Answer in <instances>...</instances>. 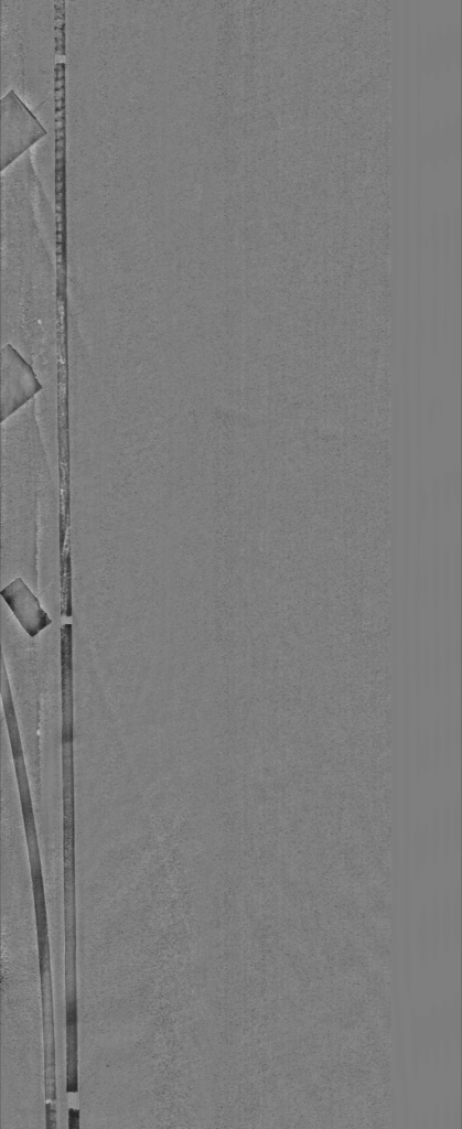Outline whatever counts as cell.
I'll return each mask as SVG.
<instances>
[{
	"label": "cell",
	"mask_w": 462,
	"mask_h": 1129,
	"mask_svg": "<svg viewBox=\"0 0 462 1129\" xmlns=\"http://www.w3.org/2000/svg\"><path fill=\"white\" fill-rule=\"evenodd\" d=\"M46 130L14 90L1 98V170L42 138Z\"/></svg>",
	"instance_id": "1"
},
{
	"label": "cell",
	"mask_w": 462,
	"mask_h": 1129,
	"mask_svg": "<svg viewBox=\"0 0 462 1129\" xmlns=\"http://www.w3.org/2000/svg\"><path fill=\"white\" fill-rule=\"evenodd\" d=\"M1 420L29 401L41 385L30 365L12 345L1 351Z\"/></svg>",
	"instance_id": "2"
},
{
	"label": "cell",
	"mask_w": 462,
	"mask_h": 1129,
	"mask_svg": "<svg viewBox=\"0 0 462 1129\" xmlns=\"http://www.w3.org/2000/svg\"><path fill=\"white\" fill-rule=\"evenodd\" d=\"M54 8H55V15H54L55 17V19H54L55 52L58 55H65V9H64L65 8V2L61 1V0L60 1H55L54 2Z\"/></svg>",
	"instance_id": "3"
}]
</instances>
